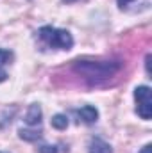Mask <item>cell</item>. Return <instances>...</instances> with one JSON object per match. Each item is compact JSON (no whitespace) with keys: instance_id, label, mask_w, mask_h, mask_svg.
Listing matches in <instances>:
<instances>
[{"instance_id":"1","label":"cell","mask_w":152,"mask_h":153,"mask_svg":"<svg viewBox=\"0 0 152 153\" xmlns=\"http://www.w3.org/2000/svg\"><path fill=\"white\" fill-rule=\"evenodd\" d=\"M38 39L41 45H45L47 48H54V50H70L74 46V38L68 30L65 29H56L52 25H43L38 29Z\"/></svg>"},{"instance_id":"2","label":"cell","mask_w":152,"mask_h":153,"mask_svg":"<svg viewBox=\"0 0 152 153\" xmlns=\"http://www.w3.org/2000/svg\"><path fill=\"white\" fill-rule=\"evenodd\" d=\"M118 64L114 62H95V61H77L75 71H79L84 78L99 80V78H108L118 71Z\"/></svg>"},{"instance_id":"3","label":"cell","mask_w":152,"mask_h":153,"mask_svg":"<svg viewBox=\"0 0 152 153\" xmlns=\"http://www.w3.org/2000/svg\"><path fill=\"white\" fill-rule=\"evenodd\" d=\"M134 102H136V114L141 119L149 121L152 117V93L149 85H138L134 89Z\"/></svg>"},{"instance_id":"4","label":"cell","mask_w":152,"mask_h":153,"mask_svg":"<svg viewBox=\"0 0 152 153\" xmlns=\"http://www.w3.org/2000/svg\"><path fill=\"white\" fill-rule=\"evenodd\" d=\"M75 114L81 117V121H82L84 125H93V123H97V119H99V111H97L93 105H84V107L77 109Z\"/></svg>"},{"instance_id":"5","label":"cell","mask_w":152,"mask_h":153,"mask_svg":"<svg viewBox=\"0 0 152 153\" xmlns=\"http://www.w3.org/2000/svg\"><path fill=\"white\" fill-rule=\"evenodd\" d=\"M41 116H43L41 105L39 103H31L29 109H27V114H25L27 126H39L41 125Z\"/></svg>"},{"instance_id":"6","label":"cell","mask_w":152,"mask_h":153,"mask_svg":"<svg viewBox=\"0 0 152 153\" xmlns=\"http://www.w3.org/2000/svg\"><path fill=\"white\" fill-rule=\"evenodd\" d=\"M88 153H113V148L109 143H106L100 137H91L88 144Z\"/></svg>"},{"instance_id":"7","label":"cell","mask_w":152,"mask_h":153,"mask_svg":"<svg viewBox=\"0 0 152 153\" xmlns=\"http://www.w3.org/2000/svg\"><path fill=\"white\" fill-rule=\"evenodd\" d=\"M18 135H20V139H23L27 143H36L38 139H41L43 132H41V126H29V128H20Z\"/></svg>"},{"instance_id":"8","label":"cell","mask_w":152,"mask_h":153,"mask_svg":"<svg viewBox=\"0 0 152 153\" xmlns=\"http://www.w3.org/2000/svg\"><path fill=\"white\" fill-rule=\"evenodd\" d=\"M50 125L56 130H66L68 128V117H66V114H56V116H52Z\"/></svg>"},{"instance_id":"9","label":"cell","mask_w":152,"mask_h":153,"mask_svg":"<svg viewBox=\"0 0 152 153\" xmlns=\"http://www.w3.org/2000/svg\"><path fill=\"white\" fill-rule=\"evenodd\" d=\"M13 52L11 50H5V48H0V68H4L5 64H9L13 61Z\"/></svg>"},{"instance_id":"10","label":"cell","mask_w":152,"mask_h":153,"mask_svg":"<svg viewBox=\"0 0 152 153\" xmlns=\"http://www.w3.org/2000/svg\"><path fill=\"white\" fill-rule=\"evenodd\" d=\"M39 153H57V146H54V144H41L38 148Z\"/></svg>"},{"instance_id":"11","label":"cell","mask_w":152,"mask_h":153,"mask_svg":"<svg viewBox=\"0 0 152 153\" xmlns=\"http://www.w3.org/2000/svg\"><path fill=\"white\" fill-rule=\"evenodd\" d=\"M131 2H134V0H116V4H118V7H120V9H125Z\"/></svg>"},{"instance_id":"12","label":"cell","mask_w":152,"mask_h":153,"mask_svg":"<svg viewBox=\"0 0 152 153\" xmlns=\"http://www.w3.org/2000/svg\"><path fill=\"white\" fill-rule=\"evenodd\" d=\"M145 71H147V75L150 76V53L145 57Z\"/></svg>"},{"instance_id":"13","label":"cell","mask_w":152,"mask_h":153,"mask_svg":"<svg viewBox=\"0 0 152 153\" xmlns=\"http://www.w3.org/2000/svg\"><path fill=\"white\" fill-rule=\"evenodd\" d=\"M5 80H7V73H5V70H4V68H0V84H2V82H5Z\"/></svg>"},{"instance_id":"14","label":"cell","mask_w":152,"mask_h":153,"mask_svg":"<svg viewBox=\"0 0 152 153\" xmlns=\"http://www.w3.org/2000/svg\"><path fill=\"white\" fill-rule=\"evenodd\" d=\"M138 153H152V146H150V144H145V146H143Z\"/></svg>"},{"instance_id":"15","label":"cell","mask_w":152,"mask_h":153,"mask_svg":"<svg viewBox=\"0 0 152 153\" xmlns=\"http://www.w3.org/2000/svg\"><path fill=\"white\" fill-rule=\"evenodd\" d=\"M65 4H72V2H77V0H63Z\"/></svg>"},{"instance_id":"16","label":"cell","mask_w":152,"mask_h":153,"mask_svg":"<svg viewBox=\"0 0 152 153\" xmlns=\"http://www.w3.org/2000/svg\"><path fill=\"white\" fill-rule=\"evenodd\" d=\"M0 153H7V152H0Z\"/></svg>"}]
</instances>
